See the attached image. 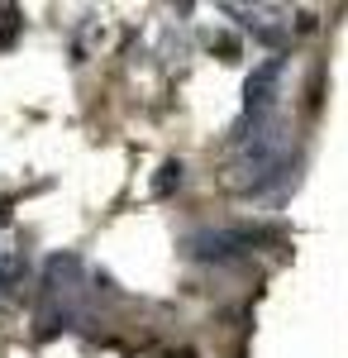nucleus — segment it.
Wrapping results in <instances>:
<instances>
[{"label":"nucleus","instance_id":"obj_1","mask_svg":"<svg viewBox=\"0 0 348 358\" xmlns=\"http://www.w3.org/2000/svg\"><path fill=\"white\" fill-rule=\"evenodd\" d=\"M282 72H287V57L282 53H272L258 72H248V82H243V110L239 120L229 124V143H248V129H263V115L277 106V86H282Z\"/></svg>","mask_w":348,"mask_h":358},{"label":"nucleus","instance_id":"obj_2","mask_svg":"<svg viewBox=\"0 0 348 358\" xmlns=\"http://www.w3.org/2000/svg\"><path fill=\"white\" fill-rule=\"evenodd\" d=\"M182 248H187V258H196V263H234V258H248L253 248H263V229H243V224L196 229Z\"/></svg>","mask_w":348,"mask_h":358},{"label":"nucleus","instance_id":"obj_3","mask_svg":"<svg viewBox=\"0 0 348 358\" xmlns=\"http://www.w3.org/2000/svg\"><path fill=\"white\" fill-rule=\"evenodd\" d=\"M177 182H182V163H167L158 172V182H153V196H167V192H177Z\"/></svg>","mask_w":348,"mask_h":358},{"label":"nucleus","instance_id":"obj_4","mask_svg":"<svg viewBox=\"0 0 348 358\" xmlns=\"http://www.w3.org/2000/svg\"><path fill=\"white\" fill-rule=\"evenodd\" d=\"M215 53L224 57V62H234V57H239V43H234V38H215Z\"/></svg>","mask_w":348,"mask_h":358}]
</instances>
